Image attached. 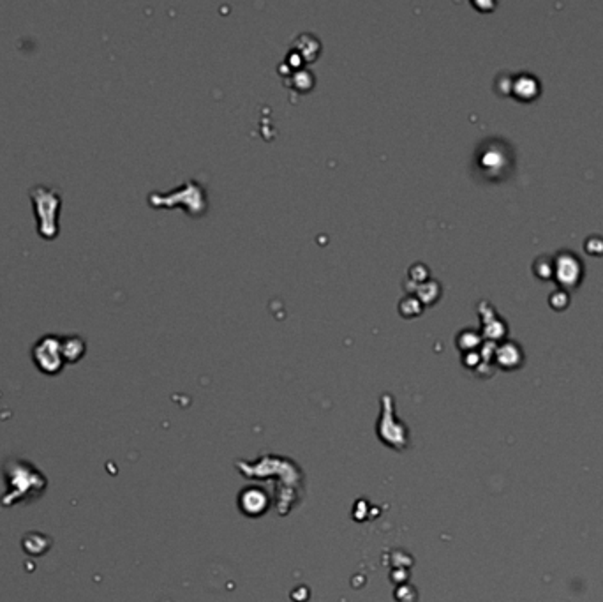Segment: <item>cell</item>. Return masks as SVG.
Returning a JSON list of instances; mask_svg holds the SVG:
<instances>
[{"instance_id": "ba28073f", "label": "cell", "mask_w": 603, "mask_h": 602, "mask_svg": "<svg viewBox=\"0 0 603 602\" xmlns=\"http://www.w3.org/2000/svg\"><path fill=\"white\" fill-rule=\"evenodd\" d=\"M409 279H415L416 286L422 285V283H425L427 279H429V271H427V267L422 265V263H415V265L409 269Z\"/></svg>"}, {"instance_id": "6da1fadb", "label": "cell", "mask_w": 603, "mask_h": 602, "mask_svg": "<svg viewBox=\"0 0 603 602\" xmlns=\"http://www.w3.org/2000/svg\"><path fill=\"white\" fill-rule=\"evenodd\" d=\"M31 200L34 205V216L37 221V233L42 239L51 240L58 235V216H60L62 197L60 191L51 185L39 184L31 191Z\"/></svg>"}, {"instance_id": "52a82bcc", "label": "cell", "mask_w": 603, "mask_h": 602, "mask_svg": "<svg viewBox=\"0 0 603 602\" xmlns=\"http://www.w3.org/2000/svg\"><path fill=\"white\" fill-rule=\"evenodd\" d=\"M399 309L404 317H413V315H418L422 311V302L418 301V297L415 294H411L400 301Z\"/></svg>"}, {"instance_id": "7a4b0ae2", "label": "cell", "mask_w": 603, "mask_h": 602, "mask_svg": "<svg viewBox=\"0 0 603 602\" xmlns=\"http://www.w3.org/2000/svg\"><path fill=\"white\" fill-rule=\"evenodd\" d=\"M32 359H34L35 366L48 375L58 373L66 364L60 350V336L46 334V336L39 337L37 343L32 348Z\"/></svg>"}, {"instance_id": "8992f818", "label": "cell", "mask_w": 603, "mask_h": 602, "mask_svg": "<svg viewBox=\"0 0 603 602\" xmlns=\"http://www.w3.org/2000/svg\"><path fill=\"white\" fill-rule=\"evenodd\" d=\"M513 89L517 90V94H519L520 97H524V99H529V96L531 97L536 96L538 83H536V80H533V78L523 76L520 80L515 81Z\"/></svg>"}, {"instance_id": "5b68a950", "label": "cell", "mask_w": 603, "mask_h": 602, "mask_svg": "<svg viewBox=\"0 0 603 602\" xmlns=\"http://www.w3.org/2000/svg\"><path fill=\"white\" fill-rule=\"evenodd\" d=\"M557 267H565L566 269L565 272H557V274H559V279H561V281H565L566 285H575V283L579 281V274H580L579 260L572 258V256H566V260L563 262V265H557Z\"/></svg>"}, {"instance_id": "3957f363", "label": "cell", "mask_w": 603, "mask_h": 602, "mask_svg": "<svg viewBox=\"0 0 603 602\" xmlns=\"http://www.w3.org/2000/svg\"><path fill=\"white\" fill-rule=\"evenodd\" d=\"M60 350L64 362H76L85 356L87 344L80 336H60Z\"/></svg>"}, {"instance_id": "277c9868", "label": "cell", "mask_w": 603, "mask_h": 602, "mask_svg": "<svg viewBox=\"0 0 603 602\" xmlns=\"http://www.w3.org/2000/svg\"><path fill=\"white\" fill-rule=\"evenodd\" d=\"M439 292H441V288H439L438 281H429V279L413 290V294L418 297V301L425 302V304H432L434 301H438Z\"/></svg>"}]
</instances>
